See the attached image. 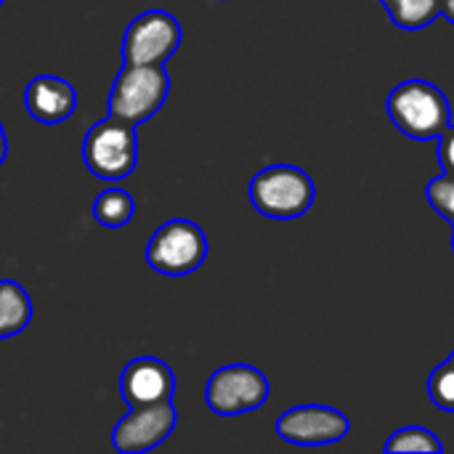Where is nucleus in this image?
<instances>
[{"label":"nucleus","mask_w":454,"mask_h":454,"mask_svg":"<svg viewBox=\"0 0 454 454\" xmlns=\"http://www.w3.org/2000/svg\"><path fill=\"white\" fill-rule=\"evenodd\" d=\"M178 423L173 399L146 407H130L125 418L117 420L112 431V447L122 454H141L157 450Z\"/></svg>","instance_id":"1a4fd4ad"},{"label":"nucleus","mask_w":454,"mask_h":454,"mask_svg":"<svg viewBox=\"0 0 454 454\" xmlns=\"http://www.w3.org/2000/svg\"><path fill=\"white\" fill-rule=\"evenodd\" d=\"M271 396L269 378L253 364H226L205 386V402L218 418H237L263 407Z\"/></svg>","instance_id":"423d86ee"},{"label":"nucleus","mask_w":454,"mask_h":454,"mask_svg":"<svg viewBox=\"0 0 454 454\" xmlns=\"http://www.w3.org/2000/svg\"><path fill=\"white\" fill-rule=\"evenodd\" d=\"M450 362H452V367H454V354H452V356H450Z\"/></svg>","instance_id":"4be33fe9"},{"label":"nucleus","mask_w":454,"mask_h":454,"mask_svg":"<svg viewBox=\"0 0 454 454\" xmlns=\"http://www.w3.org/2000/svg\"><path fill=\"white\" fill-rule=\"evenodd\" d=\"M439 141V162H442V170L454 176V125L450 122L447 130L436 138Z\"/></svg>","instance_id":"a211bd4d"},{"label":"nucleus","mask_w":454,"mask_h":454,"mask_svg":"<svg viewBox=\"0 0 454 454\" xmlns=\"http://www.w3.org/2000/svg\"><path fill=\"white\" fill-rule=\"evenodd\" d=\"M136 215V202H133V194L120 189V186H109L104 189L96 202H93V218L98 226L104 229H120V226H128Z\"/></svg>","instance_id":"4468645a"},{"label":"nucleus","mask_w":454,"mask_h":454,"mask_svg":"<svg viewBox=\"0 0 454 454\" xmlns=\"http://www.w3.org/2000/svg\"><path fill=\"white\" fill-rule=\"evenodd\" d=\"M0 5H3V0H0Z\"/></svg>","instance_id":"5701e85b"},{"label":"nucleus","mask_w":454,"mask_h":454,"mask_svg":"<svg viewBox=\"0 0 454 454\" xmlns=\"http://www.w3.org/2000/svg\"><path fill=\"white\" fill-rule=\"evenodd\" d=\"M428 399L442 412H454V367L450 359L431 372V378H428Z\"/></svg>","instance_id":"dca6fc26"},{"label":"nucleus","mask_w":454,"mask_h":454,"mask_svg":"<svg viewBox=\"0 0 454 454\" xmlns=\"http://www.w3.org/2000/svg\"><path fill=\"white\" fill-rule=\"evenodd\" d=\"M380 5L404 32H420L442 16V0H380Z\"/></svg>","instance_id":"ddd939ff"},{"label":"nucleus","mask_w":454,"mask_h":454,"mask_svg":"<svg viewBox=\"0 0 454 454\" xmlns=\"http://www.w3.org/2000/svg\"><path fill=\"white\" fill-rule=\"evenodd\" d=\"M351 431V420L325 404H301L287 410L277 420V436L295 447H325L346 439Z\"/></svg>","instance_id":"6e6552de"},{"label":"nucleus","mask_w":454,"mask_h":454,"mask_svg":"<svg viewBox=\"0 0 454 454\" xmlns=\"http://www.w3.org/2000/svg\"><path fill=\"white\" fill-rule=\"evenodd\" d=\"M386 452H426V454H442L444 452V444L439 442L436 434H431L428 428L423 426H407V428H399L383 447Z\"/></svg>","instance_id":"2eb2a0df"},{"label":"nucleus","mask_w":454,"mask_h":454,"mask_svg":"<svg viewBox=\"0 0 454 454\" xmlns=\"http://www.w3.org/2000/svg\"><path fill=\"white\" fill-rule=\"evenodd\" d=\"M8 157V138H5V130H3V122H0V165L5 162Z\"/></svg>","instance_id":"aec40b11"},{"label":"nucleus","mask_w":454,"mask_h":454,"mask_svg":"<svg viewBox=\"0 0 454 454\" xmlns=\"http://www.w3.org/2000/svg\"><path fill=\"white\" fill-rule=\"evenodd\" d=\"M184 29L168 11L138 13L122 35V64H165L181 45Z\"/></svg>","instance_id":"0eeeda50"},{"label":"nucleus","mask_w":454,"mask_h":454,"mask_svg":"<svg viewBox=\"0 0 454 454\" xmlns=\"http://www.w3.org/2000/svg\"><path fill=\"white\" fill-rule=\"evenodd\" d=\"M317 186L298 165H269L250 181L253 207L274 221H293L314 207Z\"/></svg>","instance_id":"f03ea898"},{"label":"nucleus","mask_w":454,"mask_h":454,"mask_svg":"<svg viewBox=\"0 0 454 454\" xmlns=\"http://www.w3.org/2000/svg\"><path fill=\"white\" fill-rule=\"evenodd\" d=\"M205 258L207 237L194 221L186 218H173L162 223L146 245V263L165 277H186L197 271Z\"/></svg>","instance_id":"39448f33"},{"label":"nucleus","mask_w":454,"mask_h":454,"mask_svg":"<svg viewBox=\"0 0 454 454\" xmlns=\"http://www.w3.org/2000/svg\"><path fill=\"white\" fill-rule=\"evenodd\" d=\"M442 16L454 24V0H442Z\"/></svg>","instance_id":"6ab92c4d"},{"label":"nucleus","mask_w":454,"mask_h":454,"mask_svg":"<svg viewBox=\"0 0 454 454\" xmlns=\"http://www.w3.org/2000/svg\"><path fill=\"white\" fill-rule=\"evenodd\" d=\"M24 106L32 120L43 125L67 122L77 109V93L69 80L56 74H37L24 88Z\"/></svg>","instance_id":"9b49d317"},{"label":"nucleus","mask_w":454,"mask_h":454,"mask_svg":"<svg viewBox=\"0 0 454 454\" xmlns=\"http://www.w3.org/2000/svg\"><path fill=\"white\" fill-rule=\"evenodd\" d=\"M32 322V301L13 279H0V340L24 333Z\"/></svg>","instance_id":"f8f14e48"},{"label":"nucleus","mask_w":454,"mask_h":454,"mask_svg":"<svg viewBox=\"0 0 454 454\" xmlns=\"http://www.w3.org/2000/svg\"><path fill=\"white\" fill-rule=\"evenodd\" d=\"M452 253H454V226H452Z\"/></svg>","instance_id":"412c9836"},{"label":"nucleus","mask_w":454,"mask_h":454,"mask_svg":"<svg viewBox=\"0 0 454 454\" xmlns=\"http://www.w3.org/2000/svg\"><path fill=\"white\" fill-rule=\"evenodd\" d=\"M82 162L98 181L117 184L136 170L138 138L136 125L109 114L90 125L82 141Z\"/></svg>","instance_id":"7ed1b4c3"},{"label":"nucleus","mask_w":454,"mask_h":454,"mask_svg":"<svg viewBox=\"0 0 454 454\" xmlns=\"http://www.w3.org/2000/svg\"><path fill=\"white\" fill-rule=\"evenodd\" d=\"M386 112L396 130L412 141H434L452 122L444 90L428 80L399 82L386 98Z\"/></svg>","instance_id":"f257e3e1"},{"label":"nucleus","mask_w":454,"mask_h":454,"mask_svg":"<svg viewBox=\"0 0 454 454\" xmlns=\"http://www.w3.org/2000/svg\"><path fill=\"white\" fill-rule=\"evenodd\" d=\"M176 394L173 370L157 356H138L125 364L120 375V396L128 407H146L170 402Z\"/></svg>","instance_id":"9d476101"},{"label":"nucleus","mask_w":454,"mask_h":454,"mask_svg":"<svg viewBox=\"0 0 454 454\" xmlns=\"http://www.w3.org/2000/svg\"><path fill=\"white\" fill-rule=\"evenodd\" d=\"M426 200L450 226H454V176L442 173L439 178H434L426 186Z\"/></svg>","instance_id":"f3484780"},{"label":"nucleus","mask_w":454,"mask_h":454,"mask_svg":"<svg viewBox=\"0 0 454 454\" xmlns=\"http://www.w3.org/2000/svg\"><path fill=\"white\" fill-rule=\"evenodd\" d=\"M170 93V77L162 64H122L109 90V114L141 125L152 120Z\"/></svg>","instance_id":"20e7f679"}]
</instances>
